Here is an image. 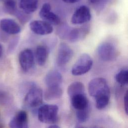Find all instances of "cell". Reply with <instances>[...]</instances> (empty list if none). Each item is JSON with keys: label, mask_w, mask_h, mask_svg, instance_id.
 Instances as JSON below:
<instances>
[{"label": "cell", "mask_w": 128, "mask_h": 128, "mask_svg": "<svg viewBox=\"0 0 128 128\" xmlns=\"http://www.w3.org/2000/svg\"><path fill=\"white\" fill-rule=\"evenodd\" d=\"M19 63L22 69L28 72L32 67L34 62V55L30 49H26L20 52L18 57Z\"/></svg>", "instance_id": "obj_10"}, {"label": "cell", "mask_w": 128, "mask_h": 128, "mask_svg": "<svg viewBox=\"0 0 128 128\" xmlns=\"http://www.w3.org/2000/svg\"><path fill=\"white\" fill-rule=\"evenodd\" d=\"M73 52L71 48L65 43H62L59 46L56 62L58 65L62 66L67 64L72 58Z\"/></svg>", "instance_id": "obj_9"}, {"label": "cell", "mask_w": 128, "mask_h": 128, "mask_svg": "<svg viewBox=\"0 0 128 128\" xmlns=\"http://www.w3.org/2000/svg\"><path fill=\"white\" fill-rule=\"evenodd\" d=\"M72 107L76 110H81L89 107V101L85 93L79 94L70 97Z\"/></svg>", "instance_id": "obj_13"}, {"label": "cell", "mask_w": 128, "mask_h": 128, "mask_svg": "<svg viewBox=\"0 0 128 128\" xmlns=\"http://www.w3.org/2000/svg\"><path fill=\"white\" fill-rule=\"evenodd\" d=\"M58 107L56 105H44L38 110V119L46 124H56L58 119Z\"/></svg>", "instance_id": "obj_2"}, {"label": "cell", "mask_w": 128, "mask_h": 128, "mask_svg": "<svg viewBox=\"0 0 128 128\" xmlns=\"http://www.w3.org/2000/svg\"><path fill=\"white\" fill-rule=\"evenodd\" d=\"M91 18L90 9L86 6L79 7L73 14L71 22L74 24H80L89 22Z\"/></svg>", "instance_id": "obj_6"}, {"label": "cell", "mask_w": 128, "mask_h": 128, "mask_svg": "<svg viewBox=\"0 0 128 128\" xmlns=\"http://www.w3.org/2000/svg\"><path fill=\"white\" fill-rule=\"evenodd\" d=\"M116 81L122 85H127L128 82V71L127 70H122L115 75Z\"/></svg>", "instance_id": "obj_20"}, {"label": "cell", "mask_w": 128, "mask_h": 128, "mask_svg": "<svg viewBox=\"0 0 128 128\" xmlns=\"http://www.w3.org/2000/svg\"><path fill=\"white\" fill-rule=\"evenodd\" d=\"M97 52L99 58L104 62H112L115 60L118 56L115 46L110 42H104L99 46Z\"/></svg>", "instance_id": "obj_5"}, {"label": "cell", "mask_w": 128, "mask_h": 128, "mask_svg": "<svg viewBox=\"0 0 128 128\" xmlns=\"http://www.w3.org/2000/svg\"><path fill=\"white\" fill-rule=\"evenodd\" d=\"M0 28L2 32L8 34H16L20 32L19 24L10 18H3L0 21Z\"/></svg>", "instance_id": "obj_12"}, {"label": "cell", "mask_w": 128, "mask_h": 128, "mask_svg": "<svg viewBox=\"0 0 128 128\" xmlns=\"http://www.w3.org/2000/svg\"><path fill=\"white\" fill-rule=\"evenodd\" d=\"M64 2L67 4H74L78 2L80 0H62Z\"/></svg>", "instance_id": "obj_26"}, {"label": "cell", "mask_w": 128, "mask_h": 128, "mask_svg": "<svg viewBox=\"0 0 128 128\" xmlns=\"http://www.w3.org/2000/svg\"><path fill=\"white\" fill-rule=\"evenodd\" d=\"M89 1V2L95 5V6H103L104 4H105L108 0H88Z\"/></svg>", "instance_id": "obj_24"}, {"label": "cell", "mask_w": 128, "mask_h": 128, "mask_svg": "<svg viewBox=\"0 0 128 128\" xmlns=\"http://www.w3.org/2000/svg\"><path fill=\"white\" fill-rule=\"evenodd\" d=\"M11 101V97L8 93L4 91H0V105H6Z\"/></svg>", "instance_id": "obj_23"}, {"label": "cell", "mask_w": 128, "mask_h": 128, "mask_svg": "<svg viewBox=\"0 0 128 128\" xmlns=\"http://www.w3.org/2000/svg\"><path fill=\"white\" fill-rule=\"evenodd\" d=\"M45 81L48 87L60 86L62 82V76L59 71L52 70L47 73Z\"/></svg>", "instance_id": "obj_14"}, {"label": "cell", "mask_w": 128, "mask_h": 128, "mask_svg": "<svg viewBox=\"0 0 128 128\" xmlns=\"http://www.w3.org/2000/svg\"><path fill=\"white\" fill-rule=\"evenodd\" d=\"M43 98L44 94L42 89L34 86L26 95L24 99V105L28 108H35L42 104Z\"/></svg>", "instance_id": "obj_3"}, {"label": "cell", "mask_w": 128, "mask_h": 128, "mask_svg": "<svg viewBox=\"0 0 128 128\" xmlns=\"http://www.w3.org/2000/svg\"><path fill=\"white\" fill-rule=\"evenodd\" d=\"M38 0H20V7L22 12L27 14L34 12L38 8Z\"/></svg>", "instance_id": "obj_16"}, {"label": "cell", "mask_w": 128, "mask_h": 128, "mask_svg": "<svg viewBox=\"0 0 128 128\" xmlns=\"http://www.w3.org/2000/svg\"><path fill=\"white\" fill-rule=\"evenodd\" d=\"M35 54L38 64L40 66L44 65L47 62L48 56V48L44 46H39L36 48Z\"/></svg>", "instance_id": "obj_18"}, {"label": "cell", "mask_w": 128, "mask_h": 128, "mask_svg": "<svg viewBox=\"0 0 128 128\" xmlns=\"http://www.w3.org/2000/svg\"><path fill=\"white\" fill-rule=\"evenodd\" d=\"M124 107L125 111L126 114L128 115V91H126L125 95L124 96Z\"/></svg>", "instance_id": "obj_25"}, {"label": "cell", "mask_w": 128, "mask_h": 128, "mask_svg": "<svg viewBox=\"0 0 128 128\" xmlns=\"http://www.w3.org/2000/svg\"><path fill=\"white\" fill-rule=\"evenodd\" d=\"M93 60L91 56L86 54H82L74 64L71 70L73 75L79 76L87 73L91 69Z\"/></svg>", "instance_id": "obj_4"}, {"label": "cell", "mask_w": 128, "mask_h": 128, "mask_svg": "<svg viewBox=\"0 0 128 128\" xmlns=\"http://www.w3.org/2000/svg\"><path fill=\"white\" fill-rule=\"evenodd\" d=\"M67 93L70 98L75 95L85 93L84 85L81 82H74L68 86Z\"/></svg>", "instance_id": "obj_19"}, {"label": "cell", "mask_w": 128, "mask_h": 128, "mask_svg": "<svg viewBox=\"0 0 128 128\" xmlns=\"http://www.w3.org/2000/svg\"><path fill=\"white\" fill-rule=\"evenodd\" d=\"M90 107L83 110L76 111V117L80 123H84L88 119L90 114Z\"/></svg>", "instance_id": "obj_21"}, {"label": "cell", "mask_w": 128, "mask_h": 128, "mask_svg": "<svg viewBox=\"0 0 128 128\" xmlns=\"http://www.w3.org/2000/svg\"><path fill=\"white\" fill-rule=\"evenodd\" d=\"M27 113L24 110L18 111L9 123V126L13 128H26L28 127Z\"/></svg>", "instance_id": "obj_11"}, {"label": "cell", "mask_w": 128, "mask_h": 128, "mask_svg": "<svg viewBox=\"0 0 128 128\" xmlns=\"http://www.w3.org/2000/svg\"><path fill=\"white\" fill-rule=\"evenodd\" d=\"M110 96H103L95 99L96 107L99 110H102L106 108L110 101Z\"/></svg>", "instance_id": "obj_22"}, {"label": "cell", "mask_w": 128, "mask_h": 128, "mask_svg": "<svg viewBox=\"0 0 128 128\" xmlns=\"http://www.w3.org/2000/svg\"><path fill=\"white\" fill-rule=\"evenodd\" d=\"M88 91L95 99L103 96H110V90L106 80L102 77L95 78L89 82Z\"/></svg>", "instance_id": "obj_1"}, {"label": "cell", "mask_w": 128, "mask_h": 128, "mask_svg": "<svg viewBox=\"0 0 128 128\" xmlns=\"http://www.w3.org/2000/svg\"><path fill=\"white\" fill-rule=\"evenodd\" d=\"M49 128H60V126H58V125L56 124H52L51 125H50L49 127Z\"/></svg>", "instance_id": "obj_27"}, {"label": "cell", "mask_w": 128, "mask_h": 128, "mask_svg": "<svg viewBox=\"0 0 128 128\" xmlns=\"http://www.w3.org/2000/svg\"><path fill=\"white\" fill-rule=\"evenodd\" d=\"M30 28L34 34L44 36L52 34L54 28L51 24L44 20H34L30 22Z\"/></svg>", "instance_id": "obj_8"}, {"label": "cell", "mask_w": 128, "mask_h": 128, "mask_svg": "<svg viewBox=\"0 0 128 128\" xmlns=\"http://www.w3.org/2000/svg\"><path fill=\"white\" fill-rule=\"evenodd\" d=\"M63 94L62 89L60 86L50 87L44 94V98L46 100H54L60 98Z\"/></svg>", "instance_id": "obj_17"}, {"label": "cell", "mask_w": 128, "mask_h": 128, "mask_svg": "<svg viewBox=\"0 0 128 128\" xmlns=\"http://www.w3.org/2000/svg\"><path fill=\"white\" fill-rule=\"evenodd\" d=\"M39 14L44 20L51 24L58 25L61 22L58 16L52 11L51 6L48 3H46L42 6Z\"/></svg>", "instance_id": "obj_7"}, {"label": "cell", "mask_w": 128, "mask_h": 128, "mask_svg": "<svg viewBox=\"0 0 128 128\" xmlns=\"http://www.w3.org/2000/svg\"><path fill=\"white\" fill-rule=\"evenodd\" d=\"M2 45L0 44V57L2 54Z\"/></svg>", "instance_id": "obj_28"}, {"label": "cell", "mask_w": 128, "mask_h": 128, "mask_svg": "<svg viewBox=\"0 0 128 128\" xmlns=\"http://www.w3.org/2000/svg\"><path fill=\"white\" fill-rule=\"evenodd\" d=\"M88 32L89 28L87 26L73 29L69 34V40L72 42H77L84 38L88 34Z\"/></svg>", "instance_id": "obj_15"}]
</instances>
